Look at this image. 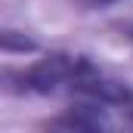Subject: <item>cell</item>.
<instances>
[{
  "instance_id": "1",
  "label": "cell",
  "mask_w": 133,
  "mask_h": 133,
  "mask_svg": "<svg viewBox=\"0 0 133 133\" xmlns=\"http://www.w3.org/2000/svg\"><path fill=\"white\" fill-rule=\"evenodd\" d=\"M93 68L87 56H71V53H46L28 68H6L0 71V87L12 93H28V96H56L71 93L74 84Z\"/></svg>"
},
{
  "instance_id": "2",
  "label": "cell",
  "mask_w": 133,
  "mask_h": 133,
  "mask_svg": "<svg viewBox=\"0 0 133 133\" xmlns=\"http://www.w3.org/2000/svg\"><path fill=\"white\" fill-rule=\"evenodd\" d=\"M43 127L50 130H84V133H96L111 127V118H108V108L96 99H87V96H74V102L68 105L62 115L43 121Z\"/></svg>"
},
{
  "instance_id": "3",
  "label": "cell",
  "mask_w": 133,
  "mask_h": 133,
  "mask_svg": "<svg viewBox=\"0 0 133 133\" xmlns=\"http://www.w3.org/2000/svg\"><path fill=\"white\" fill-rule=\"evenodd\" d=\"M0 53H16V56L37 53V40L25 31H16V28H0Z\"/></svg>"
},
{
  "instance_id": "4",
  "label": "cell",
  "mask_w": 133,
  "mask_h": 133,
  "mask_svg": "<svg viewBox=\"0 0 133 133\" xmlns=\"http://www.w3.org/2000/svg\"><path fill=\"white\" fill-rule=\"evenodd\" d=\"M77 6H84V9H105V6H115V3H121V0H74Z\"/></svg>"
},
{
  "instance_id": "5",
  "label": "cell",
  "mask_w": 133,
  "mask_h": 133,
  "mask_svg": "<svg viewBox=\"0 0 133 133\" xmlns=\"http://www.w3.org/2000/svg\"><path fill=\"white\" fill-rule=\"evenodd\" d=\"M121 34H124V37L133 43V25H121Z\"/></svg>"
}]
</instances>
